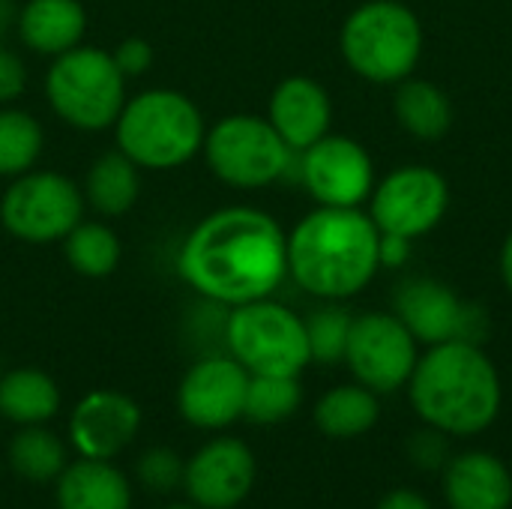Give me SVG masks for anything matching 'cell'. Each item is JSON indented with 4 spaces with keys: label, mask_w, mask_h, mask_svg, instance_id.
<instances>
[{
    "label": "cell",
    "mask_w": 512,
    "mask_h": 509,
    "mask_svg": "<svg viewBox=\"0 0 512 509\" xmlns=\"http://www.w3.org/2000/svg\"><path fill=\"white\" fill-rule=\"evenodd\" d=\"M177 273L195 294L228 309L273 297L288 276V234L258 207H219L180 243Z\"/></svg>",
    "instance_id": "obj_1"
},
{
    "label": "cell",
    "mask_w": 512,
    "mask_h": 509,
    "mask_svg": "<svg viewBox=\"0 0 512 509\" xmlns=\"http://www.w3.org/2000/svg\"><path fill=\"white\" fill-rule=\"evenodd\" d=\"M381 270V231L360 207H318L288 234V276L312 297L348 300Z\"/></svg>",
    "instance_id": "obj_2"
},
{
    "label": "cell",
    "mask_w": 512,
    "mask_h": 509,
    "mask_svg": "<svg viewBox=\"0 0 512 509\" xmlns=\"http://www.w3.org/2000/svg\"><path fill=\"white\" fill-rule=\"evenodd\" d=\"M408 399L426 426L450 438H474L498 420L504 387L483 345L441 342L420 354Z\"/></svg>",
    "instance_id": "obj_3"
},
{
    "label": "cell",
    "mask_w": 512,
    "mask_h": 509,
    "mask_svg": "<svg viewBox=\"0 0 512 509\" xmlns=\"http://www.w3.org/2000/svg\"><path fill=\"white\" fill-rule=\"evenodd\" d=\"M207 123L201 108L180 90L150 87L126 96L114 123L117 150L141 171H171L192 162L204 147Z\"/></svg>",
    "instance_id": "obj_4"
},
{
    "label": "cell",
    "mask_w": 512,
    "mask_h": 509,
    "mask_svg": "<svg viewBox=\"0 0 512 509\" xmlns=\"http://www.w3.org/2000/svg\"><path fill=\"white\" fill-rule=\"evenodd\" d=\"M339 48L360 78L399 84L420 63L423 27L414 9L399 0H366L345 18Z\"/></svg>",
    "instance_id": "obj_5"
},
{
    "label": "cell",
    "mask_w": 512,
    "mask_h": 509,
    "mask_svg": "<svg viewBox=\"0 0 512 509\" xmlns=\"http://www.w3.org/2000/svg\"><path fill=\"white\" fill-rule=\"evenodd\" d=\"M51 111L78 132L114 129L126 105V75L117 69L108 48L75 45L51 60L45 75Z\"/></svg>",
    "instance_id": "obj_6"
},
{
    "label": "cell",
    "mask_w": 512,
    "mask_h": 509,
    "mask_svg": "<svg viewBox=\"0 0 512 509\" xmlns=\"http://www.w3.org/2000/svg\"><path fill=\"white\" fill-rule=\"evenodd\" d=\"M222 339L225 351L249 375L300 378L312 363L306 321L270 297L231 306L222 321Z\"/></svg>",
    "instance_id": "obj_7"
},
{
    "label": "cell",
    "mask_w": 512,
    "mask_h": 509,
    "mask_svg": "<svg viewBox=\"0 0 512 509\" xmlns=\"http://www.w3.org/2000/svg\"><path fill=\"white\" fill-rule=\"evenodd\" d=\"M201 156L213 177L231 189H264L288 177L297 159L270 120L258 114H228L216 120L204 135Z\"/></svg>",
    "instance_id": "obj_8"
},
{
    "label": "cell",
    "mask_w": 512,
    "mask_h": 509,
    "mask_svg": "<svg viewBox=\"0 0 512 509\" xmlns=\"http://www.w3.org/2000/svg\"><path fill=\"white\" fill-rule=\"evenodd\" d=\"M81 186L60 171H24L0 195V225L9 237L45 246L60 243L84 219Z\"/></svg>",
    "instance_id": "obj_9"
},
{
    "label": "cell",
    "mask_w": 512,
    "mask_h": 509,
    "mask_svg": "<svg viewBox=\"0 0 512 509\" xmlns=\"http://www.w3.org/2000/svg\"><path fill=\"white\" fill-rule=\"evenodd\" d=\"M393 312L423 345H441V342L483 345L489 336L486 309L462 300L450 285L429 276L405 279L393 297Z\"/></svg>",
    "instance_id": "obj_10"
},
{
    "label": "cell",
    "mask_w": 512,
    "mask_h": 509,
    "mask_svg": "<svg viewBox=\"0 0 512 509\" xmlns=\"http://www.w3.org/2000/svg\"><path fill=\"white\" fill-rule=\"evenodd\" d=\"M420 342L396 318V312H366L354 318L345 360L354 381L372 393H396L408 387L420 360Z\"/></svg>",
    "instance_id": "obj_11"
},
{
    "label": "cell",
    "mask_w": 512,
    "mask_h": 509,
    "mask_svg": "<svg viewBox=\"0 0 512 509\" xmlns=\"http://www.w3.org/2000/svg\"><path fill=\"white\" fill-rule=\"evenodd\" d=\"M369 198V216L381 234L414 240L444 219L450 207V186L429 165H405L387 174Z\"/></svg>",
    "instance_id": "obj_12"
},
{
    "label": "cell",
    "mask_w": 512,
    "mask_h": 509,
    "mask_svg": "<svg viewBox=\"0 0 512 509\" xmlns=\"http://www.w3.org/2000/svg\"><path fill=\"white\" fill-rule=\"evenodd\" d=\"M297 180L318 207H360L375 189V168L363 144L345 135H324L297 153Z\"/></svg>",
    "instance_id": "obj_13"
},
{
    "label": "cell",
    "mask_w": 512,
    "mask_h": 509,
    "mask_svg": "<svg viewBox=\"0 0 512 509\" xmlns=\"http://www.w3.org/2000/svg\"><path fill=\"white\" fill-rule=\"evenodd\" d=\"M246 387L249 372L231 354H207L186 369L177 387V411L192 429L225 432L243 417Z\"/></svg>",
    "instance_id": "obj_14"
},
{
    "label": "cell",
    "mask_w": 512,
    "mask_h": 509,
    "mask_svg": "<svg viewBox=\"0 0 512 509\" xmlns=\"http://www.w3.org/2000/svg\"><path fill=\"white\" fill-rule=\"evenodd\" d=\"M258 477L255 453L234 435H216L183 465V492L198 509L240 507Z\"/></svg>",
    "instance_id": "obj_15"
},
{
    "label": "cell",
    "mask_w": 512,
    "mask_h": 509,
    "mask_svg": "<svg viewBox=\"0 0 512 509\" xmlns=\"http://www.w3.org/2000/svg\"><path fill=\"white\" fill-rule=\"evenodd\" d=\"M141 405L120 390H90L69 414V447L81 459L114 462L141 432Z\"/></svg>",
    "instance_id": "obj_16"
},
{
    "label": "cell",
    "mask_w": 512,
    "mask_h": 509,
    "mask_svg": "<svg viewBox=\"0 0 512 509\" xmlns=\"http://www.w3.org/2000/svg\"><path fill=\"white\" fill-rule=\"evenodd\" d=\"M267 120L279 132V138L294 153H300L330 132V93L309 75H288L276 84L270 96Z\"/></svg>",
    "instance_id": "obj_17"
},
{
    "label": "cell",
    "mask_w": 512,
    "mask_h": 509,
    "mask_svg": "<svg viewBox=\"0 0 512 509\" xmlns=\"http://www.w3.org/2000/svg\"><path fill=\"white\" fill-rule=\"evenodd\" d=\"M444 495L450 509H510V468L483 450L459 453L444 468Z\"/></svg>",
    "instance_id": "obj_18"
},
{
    "label": "cell",
    "mask_w": 512,
    "mask_h": 509,
    "mask_svg": "<svg viewBox=\"0 0 512 509\" xmlns=\"http://www.w3.org/2000/svg\"><path fill=\"white\" fill-rule=\"evenodd\" d=\"M18 39L39 57H60L81 45L87 12L81 0H27L15 15Z\"/></svg>",
    "instance_id": "obj_19"
},
{
    "label": "cell",
    "mask_w": 512,
    "mask_h": 509,
    "mask_svg": "<svg viewBox=\"0 0 512 509\" xmlns=\"http://www.w3.org/2000/svg\"><path fill=\"white\" fill-rule=\"evenodd\" d=\"M57 509H132L129 477L105 459H75L54 480Z\"/></svg>",
    "instance_id": "obj_20"
},
{
    "label": "cell",
    "mask_w": 512,
    "mask_h": 509,
    "mask_svg": "<svg viewBox=\"0 0 512 509\" xmlns=\"http://www.w3.org/2000/svg\"><path fill=\"white\" fill-rule=\"evenodd\" d=\"M57 381L33 366H18L0 375V417L12 426H45L60 414Z\"/></svg>",
    "instance_id": "obj_21"
},
{
    "label": "cell",
    "mask_w": 512,
    "mask_h": 509,
    "mask_svg": "<svg viewBox=\"0 0 512 509\" xmlns=\"http://www.w3.org/2000/svg\"><path fill=\"white\" fill-rule=\"evenodd\" d=\"M81 192L84 204L99 216H123L138 204L141 168L123 150H108L87 168Z\"/></svg>",
    "instance_id": "obj_22"
},
{
    "label": "cell",
    "mask_w": 512,
    "mask_h": 509,
    "mask_svg": "<svg viewBox=\"0 0 512 509\" xmlns=\"http://www.w3.org/2000/svg\"><path fill=\"white\" fill-rule=\"evenodd\" d=\"M315 426L327 438H360L372 432L381 420V399L363 384H339L315 402Z\"/></svg>",
    "instance_id": "obj_23"
},
{
    "label": "cell",
    "mask_w": 512,
    "mask_h": 509,
    "mask_svg": "<svg viewBox=\"0 0 512 509\" xmlns=\"http://www.w3.org/2000/svg\"><path fill=\"white\" fill-rule=\"evenodd\" d=\"M396 120L405 132H411L420 141H438L453 126V102L450 96L423 78H402L393 99Z\"/></svg>",
    "instance_id": "obj_24"
},
{
    "label": "cell",
    "mask_w": 512,
    "mask_h": 509,
    "mask_svg": "<svg viewBox=\"0 0 512 509\" xmlns=\"http://www.w3.org/2000/svg\"><path fill=\"white\" fill-rule=\"evenodd\" d=\"M6 462L27 483H54L69 465V444L48 426H21L6 447Z\"/></svg>",
    "instance_id": "obj_25"
},
{
    "label": "cell",
    "mask_w": 512,
    "mask_h": 509,
    "mask_svg": "<svg viewBox=\"0 0 512 509\" xmlns=\"http://www.w3.org/2000/svg\"><path fill=\"white\" fill-rule=\"evenodd\" d=\"M60 246H63L66 264L78 276H87V279L111 276L120 267V255H123L117 231L105 222H90V219H81L60 240Z\"/></svg>",
    "instance_id": "obj_26"
},
{
    "label": "cell",
    "mask_w": 512,
    "mask_h": 509,
    "mask_svg": "<svg viewBox=\"0 0 512 509\" xmlns=\"http://www.w3.org/2000/svg\"><path fill=\"white\" fill-rule=\"evenodd\" d=\"M45 147V129L42 123L12 105H0V177L12 180L24 171H30Z\"/></svg>",
    "instance_id": "obj_27"
},
{
    "label": "cell",
    "mask_w": 512,
    "mask_h": 509,
    "mask_svg": "<svg viewBox=\"0 0 512 509\" xmlns=\"http://www.w3.org/2000/svg\"><path fill=\"white\" fill-rule=\"evenodd\" d=\"M303 402L300 378L288 375H249L243 417L255 426H276L297 414Z\"/></svg>",
    "instance_id": "obj_28"
},
{
    "label": "cell",
    "mask_w": 512,
    "mask_h": 509,
    "mask_svg": "<svg viewBox=\"0 0 512 509\" xmlns=\"http://www.w3.org/2000/svg\"><path fill=\"white\" fill-rule=\"evenodd\" d=\"M303 321H306V339H309L312 363H324V366L342 363L345 360V348H348V336H351L354 315L345 306H339V303L330 300V306L315 309Z\"/></svg>",
    "instance_id": "obj_29"
},
{
    "label": "cell",
    "mask_w": 512,
    "mask_h": 509,
    "mask_svg": "<svg viewBox=\"0 0 512 509\" xmlns=\"http://www.w3.org/2000/svg\"><path fill=\"white\" fill-rule=\"evenodd\" d=\"M183 459L168 447H150L135 462L138 483L153 495H168L174 489H183Z\"/></svg>",
    "instance_id": "obj_30"
},
{
    "label": "cell",
    "mask_w": 512,
    "mask_h": 509,
    "mask_svg": "<svg viewBox=\"0 0 512 509\" xmlns=\"http://www.w3.org/2000/svg\"><path fill=\"white\" fill-rule=\"evenodd\" d=\"M408 459L420 471H444L450 462V435L426 426L408 438Z\"/></svg>",
    "instance_id": "obj_31"
},
{
    "label": "cell",
    "mask_w": 512,
    "mask_h": 509,
    "mask_svg": "<svg viewBox=\"0 0 512 509\" xmlns=\"http://www.w3.org/2000/svg\"><path fill=\"white\" fill-rule=\"evenodd\" d=\"M111 57H114L117 69H120V72L126 75V81H129V78L144 75V72L153 66V45H150L147 39H141V36H126L123 42H117V45L111 48Z\"/></svg>",
    "instance_id": "obj_32"
},
{
    "label": "cell",
    "mask_w": 512,
    "mask_h": 509,
    "mask_svg": "<svg viewBox=\"0 0 512 509\" xmlns=\"http://www.w3.org/2000/svg\"><path fill=\"white\" fill-rule=\"evenodd\" d=\"M27 87V66L24 60L0 45V105H12Z\"/></svg>",
    "instance_id": "obj_33"
},
{
    "label": "cell",
    "mask_w": 512,
    "mask_h": 509,
    "mask_svg": "<svg viewBox=\"0 0 512 509\" xmlns=\"http://www.w3.org/2000/svg\"><path fill=\"white\" fill-rule=\"evenodd\" d=\"M408 255H411V240L381 234V267H399L408 261Z\"/></svg>",
    "instance_id": "obj_34"
},
{
    "label": "cell",
    "mask_w": 512,
    "mask_h": 509,
    "mask_svg": "<svg viewBox=\"0 0 512 509\" xmlns=\"http://www.w3.org/2000/svg\"><path fill=\"white\" fill-rule=\"evenodd\" d=\"M375 509H432V504L414 489H393L378 501Z\"/></svg>",
    "instance_id": "obj_35"
},
{
    "label": "cell",
    "mask_w": 512,
    "mask_h": 509,
    "mask_svg": "<svg viewBox=\"0 0 512 509\" xmlns=\"http://www.w3.org/2000/svg\"><path fill=\"white\" fill-rule=\"evenodd\" d=\"M501 276H504L507 288L512 291V231L507 234V240H504V249H501Z\"/></svg>",
    "instance_id": "obj_36"
},
{
    "label": "cell",
    "mask_w": 512,
    "mask_h": 509,
    "mask_svg": "<svg viewBox=\"0 0 512 509\" xmlns=\"http://www.w3.org/2000/svg\"><path fill=\"white\" fill-rule=\"evenodd\" d=\"M15 15H18V9L12 6V0H0V36L9 24H15Z\"/></svg>",
    "instance_id": "obj_37"
},
{
    "label": "cell",
    "mask_w": 512,
    "mask_h": 509,
    "mask_svg": "<svg viewBox=\"0 0 512 509\" xmlns=\"http://www.w3.org/2000/svg\"><path fill=\"white\" fill-rule=\"evenodd\" d=\"M165 509H198L195 504H168Z\"/></svg>",
    "instance_id": "obj_38"
}]
</instances>
